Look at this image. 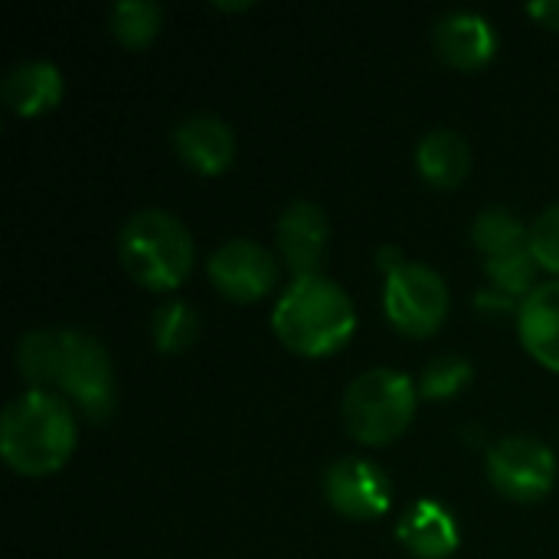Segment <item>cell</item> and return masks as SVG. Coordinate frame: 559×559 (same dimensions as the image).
Returning <instances> with one entry per match:
<instances>
[{"mask_svg":"<svg viewBox=\"0 0 559 559\" xmlns=\"http://www.w3.org/2000/svg\"><path fill=\"white\" fill-rule=\"evenodd\" d=\"M275 242H278L282 262L295 272V278L318 275L328 255V242H331V226H328L324 210L308 200L292 203L278 219Z\"/></svg>","mask_w":559,"mask_h":559,"instance_id":"30bf717a","label":"cell"},{"mask_svg":"<svg viewBox=\"0 0 559 559\" xmlns=\"http://www.w3.org/2000/svg\"><path fill=\"white\" fill-rule=\"evenodd\" d=\"M0 95L7 108L20 118H33L43 111H52L62 102V72L52 62H23L7 72Z\"/></svg>","mask_w":559,"mask_h":559,"instance_id":"9a60e30c","label":"cell"},{"mask_svg":"<svg viewBox=\"0 0 559 559\" xmlns=\"http://www.w3.org/2000/svg\"><path fill=\"white\" fill-rule=\"evenodd\" d=\"M151 337H154L157 350H164V354H183L200 337V318H197V311L190 305L167 301L164 308L154 311Z\"/></svg>","mask_w":559,"mask_h":559,"instance_id":"ac0fdd59","label":"cell"},{"mask_svg":"<svg viewBox=\"0 0 559 559\" xmlns=\"http://www.w3.org/2000/svg\"><path fill=\"white\" fill-rule=\"evenodd\" d=\"M49 386H59L92 423L115 409V370L108 350L82 331H56V357Z\"/></svg>","mask_w":559,"mask_h":559,"instance_id":"5b68a950","label":"cell"},{"mask_svg":"<svg viewBox=\"0 0 559 559\" xmlns=\"http://www.w3.org/2000/svg\"><path fill=\"white\" fill-rule=\"evenodd\" d=\"M118 255L124 272L151 292L177 288L193 265L190 229L167 210L134 213L118 236Z\"/></svg>","mask_w":559,"mask_h":559,"instance_id":"3957f363","label":"cell"},{"mask_svg":"<svg viewBox=\"0 0 559 559\" xmlns=\"http://www.w3.org/2000/svg\"><path fill=\"white\" fill-rule=\"evenodd\" d=\"M488 478L511 501H540L557 481L554 452L531 436H508L488 452Z\"/></svg>","mask_w":559,"mask_h":559,"instance_id":"52a82bcc","label":"cell"},{"mask_svg":"<svg viewBox=\"0 0 559 559\" xmlns=\"http://www.w3.org/2000/svg\"><path fill=\"white\" fill-rule=\"evenodd\" d=\"M396 537L416 559H449L459 550V524L439 501L413 504L400 518Z\"/></svg>","mask_w":559,"mask_h":559,"instance_id":"4fadbf2b","label":"cell"},{"mask_svg":"<svg viewBox=\"0 0 559 559\" xmlns=\"http://www.w3.org/2000/svg\"><path fill=\"white\" fill-rule=\"evenodd\" d=\"M527 13H531L534 20H540L544 26L559 29V0H537V3L527 7Z\"/></svg>","mask_w":559,"mask_h":559,"instance_id":"cb8c5ba5","label":"cell"},{"mask_svg":"<svg viewBox=\"0 0 559 559\" xmlns=\"http://www.w3.org/2000/svg\"><path fill=\"white\" fill-rule=\"evenodd\" d=\"M416 164L423 170V177L439 187V190H452L459 187L468 170H472V147L459 131L449 128H436L419 141L416 151Z\"/></svg>","mask_w":559,"mask_h":559,"instance_id":"2e32d148","label":"cell"},{"mask_svg":"<svg viewBox=\"0 0 559 559\" xmlns=\"http://www.w3.org/2000/svg\"><path fill=\"white\" fill-rule=\"evenodd\" d=\"M206 272H210V282L216 285V292L236 305H252L278 285L275 255L252 239L223 242L210 255Z\"/></svg>","mask_w":559,"mask_h":559,"instance_id":"ba28073f","label":"cell"},{"mask_svg":"<svg viewBox=\"0 0 559 559\" xmlns=\"http://www.w3.org/2000/svg\"><path fill=\"white\" fill-rule=\"evenodd\" d=\"M472 380V364L465 357H439L426 367L419 380V396L426 400H452Z\"/></svg>","mask_w":559,"mask_h":559,"instance_id":"44dd1931","label":"cell"},{"mask_svg":"<svg viewBox=\"0 0 559 559\" xmlns=\"http://www.w3.org/2000/svg\"><path fill=\"white\" fill-rule=\"evenodd\" d=\"M475 305H478V308H481L485 314H488V311H514V308H521V305H518L514 298L501 295V292H498V288H491V285H488V288H485V292H481V295L475 298Z\"/></svg>","mask_w":559,"mask_h":559,"instance_id":"603a6c76","label":"cell"},{"mask_svg":"<svg viewBox=\"0 0 559 559\" xmlns=\"http://www.w3.org/2000/svg\"><path fill=\"white\" fill-rule=\"evenodd\" d=\"M531 252L540 269L559 275V203L547 206L531 226Z\"/></svg>","mask_w":559,"mask_h":559,"instance_id":"7402d4cb","label":"cell"},{"mask_svg":"<svg viewBox=\"0 0 559 559\" xmlns=\"http://www.w3.org/2000/svg\"><path fill=\"white\" fill-rule=\"evenodd\" d=\"M436 52L455 69H481L498 52V33L481 13H449L436 23Z\"/></svg>","mask_w":559,"mask_h":559,"instance_id":"7c38bea8","label":"cell"},{"mask_svg":"<svg viewBox=\"0 0 559 559\" xmlns=\"http://www.w3.org/2000/svg\"><path fill=\"white\" fill-rule=\"evenodd\" d=\"M272 328L288 350L301 357H328L354 337L357 314L341 285L324 275H308L282 292L272 311Z\"/></svg>","mask_w":559,"mask_h":559,"instance_id":"7a4b0ae2","label":"cell"},{"mask_svg":"<svg viewBox=\"0 0 559 559\" xmlns=\"http://www.w3.org/2000/svg\"><path fill=\"white\" fill-rule=\"evenodd\" d=\"M324 498L350 521H377L390 511L393 485L380 465L367 459H341L324 472Z\"/></svg>","mask_w":559,"mask_h":559,"instance_id":"9c48e42d","label":"cell"},{"mask_svg":"<svg viewBox=\"0 0 559 559\" xmlns=\"http://www.w3.org/2000/svg\"><path fill=\"white\" fill-rule=\"evenodd\" d=\"M485 272H488L491 288H498L501 295H508V298H514V301H518V298L524 301V298L537 288V272H540V265H537L534 252L524 249V252H514V255L485 262Z\"/></svg>","mask_w":559,"mask_h":559,"instance_id":"ffe728a7","label":"cell"},{"mask_svg":"<svg viewBox=\"0 0 559 559\" xmlns=\"http://www.w3.org/2000/svg\"><path fill=\"white\" fill-rule=\"evenodd\" d=\"M518 331L527 354L559 373V282L537 285L518 308Z\"/></svg>","mask_w":559,"mask_h":559,"instance_id":"5bb4252c","label":"cell"},{"mask_svg":"<svg viewBox=\"0 0 559 559\" xmlns=\"http://www.w3.org/2000/svg\"><path fill=\"white\" fill-rule=\"evenodd\" d=\"M160 7L157 3H144V0H124L111 10V33L118 36L121 46L141 49L147 46L157 33H160Z\"/></svg>","mask_w":559,"mask_h":559,"instance_id":"d6986e66","label":"cell"},{"mask_svg":"<svg viewBox=\"0 0 559 559\" xmlns=\"http://www.w3.org/2000/svg\"><path fill=\"white\" fill-rule=\"evenodd\" d=\"M472 242L478 246V252L485 255V262L491 259H504L514 252L531 249V229L508 210H485L475 226H472Z\"/></svg>","mask_w":559,"mask_h":559,"instance_id":"e0dca14e","label":"cell"},{"mask_svg":"<svg viewBox=\"0 0 559 559\" xmlns=\"http://www.w3.org/2000/svg\"><path fill=\"white\" fill-rule=\"evenodd\" d=\"M72 449L75 416L62 396L49 390H26L3 409L0 452L16 475H52L72 459Z\"/></svg>","mask_w":559,"mask_h":559,"instance_id":"6da1fadb","label":"cell"},{"mask_svg":"<svg viewBox=\"0 0 559 559\" xmlns=\"http://www.w3.org/2000/svg\"><path fill=\"white\" fill-rule=\"evenodd\" d=\"M174 147L197 174H223L236 157V134L216 115H190L174 128Z\"/></svg>","mask_w":559,"mask_h":559,"instance_id":"8fae6325","label":"cell"},{"mask_svg":"<svg viewBox=\"0 0 559 559\" xmlns=\"http://www.w3.org/2000/svg\"><path fill=\"white\" fill-rule=\"evenodd\" d=\"M383 308L390 324L406 337H429L449 314L445 278L423 262H400L386 272Z\"/></svg>","mask_w":559,"mask_h":559,"instance_id":"8992f818","label":"cell"},{"mask_svg":"<svg viewBox=\"0 0 559 559\" xmlns=\"http://www.w3.org/2000/svg\"><path fill=\"white\" fill-rule=\"evenodd\" d=\"M416 400L419 393L406 373L367 370L344 393V426L364 445H390L409 429Z\"/></svg>","mask_w":559,"mask_h":559,"instance_id":"277c9868","label":"cell"}]
</instances>
